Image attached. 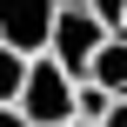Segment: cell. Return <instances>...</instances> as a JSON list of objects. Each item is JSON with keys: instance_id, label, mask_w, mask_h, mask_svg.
I'll return each instance as SVG.
<instances>
[{"instance_id": "8", "label": "cell", "mask_w": 127, "mask_h": 127, "mask_svg": "<svg viewBox=\"0 0 127 127\" xmlns=\"http://www.w3.org/2000/svg\"><path fill=\"white\" fill-rule=\"evenodd\" d=\"M100 127H127V100H114V114H107Z\"/></svg>"}, {"instance_id": "5", "label": "cell", "mask_w": 127, "mask_h": 127, "mask_svg": "<svg viewBox=\"0 0 127 127\" xmlns=\"http://www.w3.org/2000/svg\"><path fill=\"white\" fill-rule=\"evenodd\" d=\"M27 67H33V60H27L20 47H0V107H13V100H20V87H27Z\"/></svg>"}, {"instance_id": "10", "label": "cell", "mask_w": 127, "mask_h": 127, "mask_svg": "<svg viewBox=\"0 0 127 127\" xmlns=\"http://www.w3.org/2000/svg\"><path fill=\"white\" fill-rule=\"evenodd\" d=\"M67 127H100V121H67Z\"/></svg>"}, {"instance_id": "7", "label": "cell", "mask_w": 127, "mask_h": 127, "mask_svg": "<svg viewBox=\"0 0 127 127\" xmlns=\"http://www.w3.org/2000/svg\"><path fill=\"white\" fill-rule=\"evenodd\" d=\"M87 7H94L107 27H121V20H127V0H87Z\"/></svg>"}, {"instance_id": "3", "label": "cell", "mask_w": 127, "mask_h": 127, "mask_svg": "<svg viewBox=\"0 0 127 127\" xmlns=\"http://www.w3.org/2000/svg\"><path fill=\"white\" fill-rule=\"evenodd\" d=\"M54 20H60V0H0V47H20L27 60L47 54Z\"/></svg>"}, {"instance_id": "6", "label": "cell", "mask_w": 127, "mask_h": 127, "mask_svg": "<svg viewBox=\"0 0 127 127\" xmlns=\"http://www.w3.org/2000/svg\"><path fill=\"white\" fill-rule=\"evenodd\" d=\"M107 114H114V94L100 80H80L74 87V121H107Z\"/></svg>"}, {"instance_id": "2", "label": "cell", "mask_w": 127, "mask_h": 127, "mask_svg": "<svg viewBox=\"0 0 127 127\" xmlns=\"http://www.w3.org/2000/svg\"><path fill=\"white\" fill-rule=\"evenodd\" d=\"M107 33H114V27H107V20L87 7V0H60V20H54L47 54H54V60L74 74V80H87V74H94V54L107 47Z\"/></svg>"}, {"instance_id": "1", "label": "cell", "mask_w": 127, "mask_h": 127, "mask_svg": "<svg viewBox=\"0 0 127 127\" xmlns=\"http://www.w3.org/2000/svg\"><path fill=\"white\" fill-rule=\"evenodd\" d=\"M74 74L54 60V54H33V67H27V87H20V121L27 127H67L74 121Z\"/></svg>"}, {"instance_id": "4", "label": "cell", "mask_w": 127, "mask_h": 127, "mask_svg": "<svg viewBox=\"0 0 127 127\" xmlns=\"http://www.w3.org/2000/svg\"><path fill=\"white\" fill-rule=\"evenodd\" d=\"M87 80H100L114 100H127V33H121V27H114V33H107V47L94 54V74H87Z\"/></svg>"}, {"instance_id": "9", "label": "cell", "mask_w": 127, "mask_h": 127, "mask_svg": "<svg viewBox=\"0 0 127 127\" xmlns=\"http://www.w3.org/2000/svg\"><path fill=\"white\" fill-rule=\"evenodd\" d=\"M0 127H27V121H20V107H0Z\"/></svg>"}, {"instance_id": "11", "label": "cell", "mask_w": 127, "mask_h": 127, "mask_svg": "<svg viewBox=\"0 0 127 127\" xmlns=\"http://www.w3.org/2000/svg\"><path fill=\"white\" fill-rule=\"evenodd\" d=\"M121 33H127V20H121Z\"/></svg>"}]
</instances>
